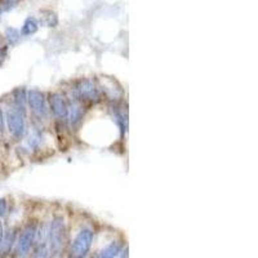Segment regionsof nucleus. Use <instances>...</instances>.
Wrapping results in <instances>:
<instances>
[{
	"label": "nucleus",
	"mask_w": 258,
	"mask_h": 258,
	"mask_svg": "<svg viewBox=\"0 0 258 258\" xmlns=\"http://www.w3.org/2000/svg\"><path fill=\"white\" fill-rule=\"evenodd\" d=\"M93 231L89 228H83L75 236L70 248V258H84L90 250L93 243Z\"/></svg>",
	"instance_id": "2"
},
{
	"label": "nucleus",
	"mask_w": 258,
	"mask_h": 258,
	"mask_svg": "<svg viewBox=\"0 0 258 258\" xmlns=\"http://www.w3.org/2000/svg\"><path fill=\"white\" fill-rule=\"evenodd\" d=\"M66 241V226L62 217H56L52 221L51 228L48 231V245L51 252H60Z\"/></svg>",
	"instance_id": "1"
},
{
	"label": "nucleus",
	"mask_w": 258,
	"mask_h": 258,
	"mask_svg": "<svg viewBox=\"0 0 258 258\" xmlns=\"http://www.w3.org/2000/svg\"><path fill=\"white\" fill-rule=\"evenodd\" d=\"M16 240V231L15 230H11L8 231V234L6 235V237H3V243H2V246H0V250L3 254H8L11 248L13 246Z\"/></svg>",
	"instance_id": "11"
},
{
	"label": "nucleus",
	"mask_w": 258,
	"mask_h": 258,
	"mask_svg": "<svg viewBox=\"0 0 258 258\" xmlns=\"http://www.w3.org/2000/svg\"><path fill=\"white\" fill-rule=\"evenodd\" d=\"M36 234H38V230H36L35 223L27 225V227L25 228L24 231L21 232V235H20V237H18L15 250L16 258H25L29 254L31 246H33L34 241H35Z\"/></svg>",
	"instance_id": "3"
},
{
	"label": "nucleus",
	"mask_w": 258,
	"mask_h": 258,
	"mask_svg": "<svg viewBox=\"0 0 258 258\" xmlns=\"http://www.w3.org/2000/svg\"><path fill=\"white\" fill-rule=\"evenodd\" d=\"M13 97H15V107L25 111V103L27 101V93L25 88H17L13 92Z\"/></svg>",
	"instance_id": "9"
},
{
	"label": "nucleus",
	"mask_w": 258,
	"mask_h": 258,
	"mask_svg": "<svg viewBox=\"0 0 258 258\" xmlns=\"http://www.w3.org/2000/svg\"><path fill=\"white\" fill-rule=\"evenodd\" d=\"M70 115V121H71V125H76L78 123H80V120L83 119V108L80 106H72L71 111L69 110Z\"/></svg>",
	"instance_id": "13"
},
{
	"label": "nucleus",
	"mask_w": 258,
	"mask_h": 258,
	"mask_svg": "<svg viewBox=\"0 0 258 258\" xmlns=\"http://www.w3.org/2000/svg\"><path fill=\"white\" fill-rule=\"evenodd\" d=\"M121 250V244L117 243V241H112V243L108 244L107 246H105L101 253H99V258H115L119 255Z\"/></svg>",
	"instance_id": "8"
},
{
	"label": "nucleus",
	"mask_w": 258,
	"mask_h": 258,
	"mask_svg": "<svg viewBox=\"0 0 258 258\" xmlns=\"http://www.w3.org/2000/svg\"><path fill=\"white\" fill-rule=\"evenodd\" d=\"M43 18H44V22L45 25L48 27H56L58 24V18L57 15L54 12H51V11H44L43 12Z\"/></svg>",
	"instance_id": "14"
},
{
	"label": "nucleus",
	"mask_w": 258,
	"mask_h": 258,
	"mask_svg": "<svg viewBox=\"0 0 258 258\" xmlns=\"http://www.w3.org/2000/svg\"><path fill=\"white\" fill-rule=\"evenodd\" d=\"M7 123L11 135L16 138L24 137L26 132V124H25V111L17 107L9 108L7 111Z\"/></svg>",
	"instance_id": "4"
},
{
	"label": "nucleus",
	"mask_w": 258,
	"mask_h": 258,
	"mask_svg": "<svg viewBox=\"0 0 258 258\" xmlns=\"http://www.w3.org/2000/svg\"><path fill=\"white\" fill-rule=\"evenodd\" d=\"M7 200L6 199H0V217H4L7 214Z\"/></svg>",
	"instance_id": "16"
},
{
	"label": "nucleus",
	"mask_w": 258,
	"mask_h": 258,
	"mask_svg": "<svg viewBox=\"0 0 258 258\" xmlns=\"http://www.w3.org/2000/svg\"><path fill=\"white\" fill-rule=\"evenodd\" d=\"M76 90H78V94L80 98L88 99V101H94V102L99 99L98 89H97L96 85H94L90 80H88V79L81 80L80 83H79L78 87H76Z\"/></svg>",
	"instance_id": "7"
},
{
	"label": "nucleus",
	"mask_w": 258,
	"mask_h": 258,
	"mask_svg": "<svg viewBox=\"0 0 258 258\" xmlns=\"http://www.w3.org/2000/svg\"><path fill=\"white\" fill-rule=\"evenodd\" d=\"M49 105L52 112L60 119H66L69 116V106L60 93H52L49 96Z\"/></svg>",
	"instance_id": "6"
},
{
	"label": "nucleus",
	"mask_w": 258,
	"mask_h": 258,
	"mask_svg": "<svg viewBox=\"0 0 258 258\" xmlns=\"http://www.w3.org/2000/svg\"><path fill=\"white\" fill-rule=\"evenodd\" d=\"M4 129V117H3V111H2V108H0V133L3 132Z\"/></svg>",
	"instance_id": "17"
},
{
	"label": "nucleus",
	"mask_w": 258,
	"mask_h": 258,
	"mask_svg": "<svg viewBox=\"0 0 258 258\" xmlns=\"http://www.w3.org/2000/svg\"><path fill=\"white\" fill-rule=\"evenodd\" d=\"M51 255V249H49V245L45 241L40 243L38 245L34 253L31 254V258H49Z\"/></svg>",
	"instance_id": "12"
},
{
	"label": "nucleus",
	"mask_w": 258,
	"mask_h": 258,
	"mask_svg": "<svg viewBox=\"0 0 258 258\" xmlns=\"http://www.w3.org/2000/svg\"><path fill=\"white\" fill-rule=\"evenodd\" d=\"M3 237H4L3 225H2V222H0V246H2V243H3Z\"/></svg>",
	"instance_id": "18"
},
{
	"label": "nucleus",
	"mask_w": 258,
	"mask_h": 258,
	"mask_svg": "<svg viewBox=\"0 0 258 258\" xmlns=\"http://www.w3.org/2000/svg\"><path fill=\"white\" fill-rule=\"evenodd\" d=\"M6 36L11 44H16L21 35H20V31H18L17 29H15V27H9V29H7L6 31Z\"/></svg>",
	"instance_id": "15"
},
{
	"label": "nucleus",
	"mask_w": 258,
	"mask_h": 258,
	"mask_svg": "<svg viewBox=\"0 0 258 258\" xmlns=\"http://www.w3.org/2000/svg\"><path fill=\"white\" fill-rule=\"evenodd\" d=\"M39 29V24H38V20L35 17H29L26 18L24 26H22V34L24 35H33L38 31Z\"/></svg>",
	"instance_id": "10"
},
{
	"label": "nucleus",
	"mask_w": 258,
	"mask_h": 258,
	"mask_svg": "<svg viewBox=\"0 0 258 258\" xmlns=\"http://www.w3.org/2000/svg\"><path fill=\"white\" fill-rule=\"evenodd\" d=\"M27 102L31 110L39 117H45L48 115V107L45 102V97L39 90H30L27 93Z\"/></svg>",
	"instance_id": "5"
}]
</instances>
